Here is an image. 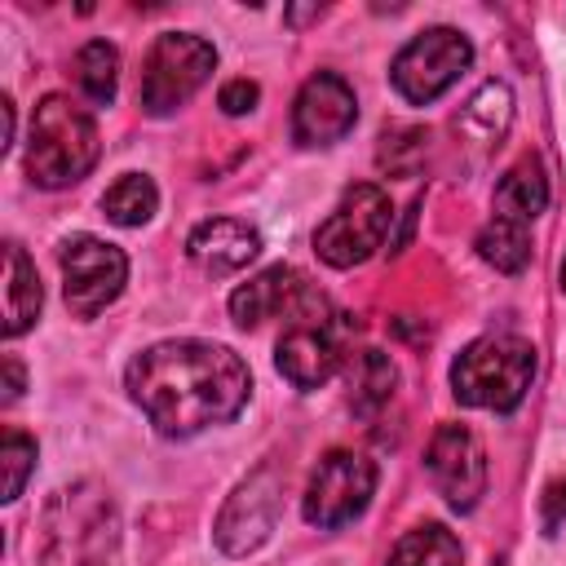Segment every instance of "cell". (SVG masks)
<instances>
[{"label": "cell", "instance_id": "cell-1", "mask_svg": "<svg viewBox=\"0 0 566 566\" xmlns=\"http://www.w3.org/2000/svg\"><path fill=\"white\" fill-rule=\"evenodd\" d=\"M128 398L168 438H190L226 424L252 394L248 363L217 340H159L142 349L124 371Z\"/></svg>", "mask_w": 566, "mask_h": 566}, {"label": "cell", "instance_id": "cell-2", "mask_svg": "<svg viewBox=\"0 0 566 566\" xmlns=\"http://www.w3.org/2000/svg\"><path fill=\"white\" fill-rule=\"evenodd\" d=\"M40 566H115L119 557V509L93 478L57 486L40 509L35 531Z\"/></svg>", "mask_w": 566, "mask_h": 566}, {"label": "cell", "instance_id": "cell-3", "mask_svg": "<svg viewBox=\"0 0 566 566\" xmlns=\"http://www.w3.org/2000/svg\"><path fill=\"white\" fill-rule=\"evenodd\" d=\"M97 150H102L97 124L80 102L62 97V93H49L35 106L31 142H27V177L35 186H44V190L75 186L97 164Z\"/></svg>", "mask_w": 566, "mask_h": 566}, {"label": "cell", "instance_id": "cell-4", "mask_svg": "<svg viewBox=\"0 0 566 566\" xmlns=\"http://www.w3.org/2000/svg\"><path fill=\"white\" fill-rule=\"evenodd\" d=\"M535 380V345L513 332H491L469 340L451 363V394L464 407L513 411Z\"/></svg>", "mask_w": 566, "mask_h": 566}, {"label": "cell", "instance_id": "cell-5", "mask_svg": "<svg viewBox=\"0 0 566 566\" xmlns=\"http://www.w3.org/2000/svg\"><path fill=\"white\" fill-rule=\"evenodd\" d=\"M212 71H217V49L203 35L164 31L150 44L146 66H142V88L137 93H142L146 115H168V111L186 106L208 84Z\"/></svg>", "mask_w": 566, "mask_h": 566}, {"label": "cell", "instance_id": "cell-6", "mask_svg": "<svg viewBox=\"0 0 566 566\" xmlns=\"http://www.w3.org/2000/svg\"><path fill=\"white\" fill-rule=\"evenodd\" d=\"M389 221H394L389 195L376 181H358V186H349L340 195V203L332 208V217L314 230V252L327 265H336V270L363 265L385 243Z\"/></svg>", "mask_w": 566, "mask_h": 566}, {"label": "cell", "instance_id": "cell-7", "mask_svg": "<svg viewBox=\"0 0 566 566\" xmlns=\"http://www.w3.org/2000/svg\"><path fill=\"white\" fill-rule=\"evenodd\" d=\"M473 62V44L464 31L455 27H429L420 35H411L394 66H389V80L394 88L411 102V106H429L433 97H442Z\"/></svg>", "mask_w": 566, "mask_h": 566}, {"label": "cell", "instance_id": "cell-8", "mask_svg": "<svg viewBox=\"0 0 566 566\" xmlns=\"http://www.w3.org/2000/svg\"><path fill=\"white\" fill-rule=\"evenodd\" d=\"M57 265H62V296L80 318L102 314L128 283V256L97 234H71L57 248Z\"/></svg>", "mask_w": 566, "mask_h": 566}, {"label": "cell", "instance_id": "cell-9", "mask_svg": "<svg viewBox=\"0 0 566 566\" xmlns=\"http://www.w3.org/2000/svg\"><path fill=\"white\" fill-rule=\"evenodd\" d=\"M279 513H283V473L274 464H261L221 504L212 539L226 557H248L270 539V531L279 526Z\"/></svg>", "mask_w": 566, "mask_h": 566}, {"label": "cell", "instance_id": "cell-10", "mask_svg": "<svg viewBox=\"0 0 566 566\" xmlns=\"http://www.w3.org/2000/svg\"><path fill=\"white\" fill-rule=\"evenodd\" d=\"M376 495V464L358 451H327L305 486V522L318 531H336L354 522Z\"/></svg>", "mask_w": 566, "mask_h": 566}, {"label": "cell", "instance_id": "cell-11", "mask_svg": "<svg viewBox=\"0 0 566 566\" xmlns=\"http://www.w3.org/2000/svg\"><path fill=\"white\" fill-rule=\"evenodd\" d=\"M336 318L340 314H323V305L314 314L296 310L292 327L274 345V367L283 371V380H292L296 389H318V385H327L340 371L345 336H340Z\"/></svg>", "mask_w": 566, "mask_h": 566}, {"label": "cell", "instance_id": "cell-12", "mask_svg": "<svg viewBox=\"0 0 566 566\" xmlns=\"http://www.w3.org/2000/svg\"><path fill=\"white\" fill-rule=\"evenodd\" d=\"M424 469L438 495L460 513H469L486 491V451L469 424H438L424 451Z\"/></svg>", "mask_w": 566, "mask_h": 566}, {"label": "cell", "instance_id": "cell-13", "mask_svg": "<svg viewBox=\"0 0 566 566\" xmlns=\"http://www.w3.org/2000/svg\"><path fill=\"white\" fill-rule=\"evenodd\" d=\"M358 119V97L336 71H318L301 84L292 102V137L296 146H332Z\"/></svg>", "mask_w": 566, "mask_h": 566}, {"label": "cell", "instance_id": "cell-14", "mask_svg": "<svg viewBox=\"0 0 566 566\" xmlns=\"http://www.w3.org/2000/svg\"><path fill=\"white\" fill-rule=\"evenodd\" d=\"M186 252L203 274H234L248 261H256L261 234H256V226H248L239 217H208L190 230Z\"/></svg>", "mask_w": 566, "mask_h": 566}, {"label": "cell", "instance_id": "cell-15", "mask_svg": "<svg viewBox=\"0 0 566 566\" xmlns=\"http://www.w3.org/2000/svg\"><path fill=\"white\" fill-rule=\"evenodd\" d=\"M305 292H310V287L301 283V274H296L292 265H270V270L252 274L248 283H239V287L230 292V318H234L239 327H261L265 318L292 310Z\"/></svg>", "mask_w": 566, "mask_h": 566}, {"label": "cell", "instance_id": "cell-16", "mask_svg": "<svg viewBox=\"0 0 566 566\" xmlns=\"http://www.w3.org/2000/svg\"><path fill=\"white\" fill-rule=\"evenodd\" d=\"M44 292H40V274L31 265V256L18 243H4V336H22L35 318H40Z\"/></svg>", "mask_w": 566, "mask_h": 566}, {"label": "cell", "instance_id": "cell-17", "mask_svg": "<svg viewBox=\"0 0 566 566\" xmlns=\"http://www.w3.org/2000/svg\"><path fill=\"white\" fill-rule=\"evenodd\" d=\"M513 124V93L504 80H486L455 115V128L473 142V146H495Z\"/></svg>", "mask_w": 566, "mask_h": 566}, {"label": "cell", "instance_id": "cell-18", "mask_svg": "<svg viewBox=\"0 0 566 566\" xmlns=\"http://www.w3.org/2000/svg\"><path fill=\"white\" fill-rule=\"evenodd\" d=\"M544 208H548V177H544L539 159L526 155V159H517L500 177V186H495V217H509V221L531 226Z\"/></svg>", "mask_w": 566, "mask_h": 566}, {"label": "cell", "instance_id": "cell-19", "mask_svg": "<svg viewBox=\"0 0 566 566\" xmlns=\"http://www.w3.org/2000/svg\"><path fill=\"white\" fill-rule=\"evenodd\" d=\"M394 385H398V367L389 354L380 349H358L354 363H349V407L358 416H376L389 398H394Z\"/></svg>", "mask_w": 566, "mask_h": 566}, {"label": "cell", "instance_id": "cell-20", "mask_svg": "<svg viewBox=\"0 0 566 566\" xmlns=\"http://www.w3.org/2000/svg\"><path fill=\"white\" fill-rule=\"evenodd\" d=\"M385 566H464V548L442 522H424L394 544Z\"/></svg>", "mask_w": 566, "mask_h": 566}, {"label": "cell", "instance_id": "cell-21", "mask_svg": "<svg viewBox=\"0 0 566 566\" xmlns=\"http://www.w3.org/2000/svg\"><path fill=\"white\" fill-rule=\"evenodd\" d=\"M478 256L486 265H495L500 274H522L531 261V226L509 221V217H491L478 234Z\"/></svg>", "mask_w": 566, "mask_h": 566}, {"label": "cell", "instance_id": "cell-22", "mask_svg": "<svg viewBox=\"0 0 566 566\" xmlns=\"http://www.w3.org/2000/svg\"><path fill=\"white\" fill-rule=\"evenodd\" d=\"M75 84L93 106H111L119 88V53L106 40H88L75 53Z\"/></svg>", "mask_w": 566, "mask_h": 566}, {"label": "cell", "instance_id": "cell-23", "mask_svg": "<svg viewBox=\"0 0 566 566\" xmlns=\"http://www.w3.org/2000/svg\"><path fill=\"white\" fill-rule=\"evenodd\" d=\"M155 208H159V190H155V181H150L146 172H124V177L102 195V212H106L115 226H124V230L146 226V221L155 217Z\"/></svg>", "mask_w": 566, "mask_h": 566}, {"label": "cell", "instance_id": "cell-24", "mask_svg": "<svg viewBox=\"0 0 566 566\" xmlns=\"http://www.w3.org/2000/svg\"><path fill=\"white\" fill-rule=\"evenodd\" d=\"M0 469H4V495L0 500H18L31 469H35V438H27L22 429H4L0 438Z\"/></svg>", "mask_w": 566, "mask_h": 566}, {"label": "cell", "instance_id": "cell-25", "mask_svg": "<svg viewBox=\"0 0 566 566\" xmlns=\"http://www.w3.org/2000/svg\"><path fill=\"white\" fill-rule=\"evenodd\" d=\"M256 97H261V88H256L252 80H230V84L221 88V111H226V115H248V111L256 106Z\"/></svg>", "mask_w": 566, "mask_h": 566}, {"label": "cell", "instance_id": "cell-26", "mask_svg": "<svg viewBox=\"0 0 566 566\" xmlns=\"http://www.w3.org/2000/svg\"><path fill=\"white\" fill-rule=\"evenodd\" d=\"M544 526L548 531H562L566 526V482H553L544 491Z\"/></svg>", "mask_w": 566, "mask_h": 566}, {"label": "cell", "instance_id": "cell-27", "mask_svg": "<svg viewBox=\"0 0 566 566\" xmlns=\"http://www.w3.org/2000/svg\"><path fill=\"white\" fill-rule=\"evenodd\" d=\"M0 371H4V402H18L22 389H27V371H22V363H18L13 354H4V358H0Z\"/></svg>", "mask_w": 566, "mask_h": 566}, {"label": "cell", "instance_id": "cell-28", "mask_svg": "<svg viewBox=\"0 0 566 566\" xmlns=\"http://www.w3.org/2000/svg\"><path fill=\"white\" fill-rule=\"evenodd\" d=\"M318 13H323V9H292L287 18H292V22H305V18H318Z\"/></svg>", "mask_w": 566, "mask_h": 566}, {"label": "cell", "instance_id": "cell-29", "mask_svg": "<svg viewBox=\"0 0 566 566\" xmlns=\"http://www.w3.org/2000/svg\"><path fill=\"white\" fill-rule=\"evenodd\" d=\"M557 279H562V292H566V261H562V274Z\"/></svg>", "mask_w": 566, "mask_h": 566}]
</instances>
